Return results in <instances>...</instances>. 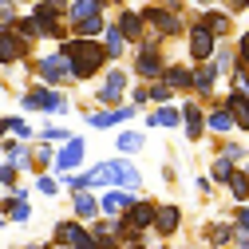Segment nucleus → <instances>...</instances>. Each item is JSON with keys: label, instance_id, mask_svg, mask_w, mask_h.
I'll return each instance as SVG.
<instances>
[{"label": "nucleus", "instance_id": "0eeeda50", "mask_svg": "<svg viewBox=\"0 0 249 249\" xmlns=\"http://www.w3.org/2000/svg\"><path fill=\"white\" fill-rule=\"evenodd\" d=\"M123 87H127V71H111L107 83H103V91H99V99H103V103H115V99L123 95Z\"/></svg>", "mask_w": 249, "mask_h": 249}, {"label": "nucleus", "instance_id": "412c9836", "mask_svg": "<svg viewBox=\"0 0 249 249\" xmlns=\"http://www.w3.org/2000/svg\"><path fill=\"white\" fill-rule=\"evenodd\" d=\"M75 210H79V217H95L99 206H95V198H91V194H79V198H75Z\"/></svg>", "mask_w": 249, "mask_h": 249}, {"label": "nucleus", "instance_id": "4468645a", "mask_svg": "<svg viewBox=\"0 0 249 249\" xmlns=\"http://www.w3.org/2000/svg\"><path fill=\"white\" fill-rule=\"evenodd\" d=\"M135 107H119V111H103V115H91V127H111V123H119V119H127Z\"/></svg>", "mask_w": 249, "mask_h": 249}, {"label": "nucleus", "instance_id": "ddd939ff", "mask_svg": "<svg viewBox=\"0 0 249 249\" xmlns=\"http://www.w3.org/2000/svg\"><path fill=\"white\" fill-rule=\"evenodd\" d=\"M146 20H150V24H159L162 32H178V16H166L162 8H146Z\"/></svg>", "mask_w": 249, "mask_h": 249}, {"label": "nucleus", "instance_id": "7ed1b4c3", "mask_svg": "<svg viewBox=\"0 0 249 249\" xmlns=\"http://www.w3.org/2000/svg\"><path fill=\"white\" fill-rule=\"evenodd\" d=\"M40 75L48 83H59V79H75V68L68 64L64 55H48V59H40Z\"/></svg>", "mask_w": 249, "mask_h": 249}, {"label": "nucleus", "instance_id": "aec40b11", "mask_svg": "<svg viewBox=\"0 0 249 249\" xmlns=\"http://www.w3.org/2000/svg\"><path fill=\"white\" fill-rule=\"evenodd\" d=\"M139 146H142V135H135V131L119 135V150H123V154H131V150H139Z\"/></svg>", "mask_w": 249, "mask_h": 249}, {"label": "nucleus", "instance_id": "9d476101", "mask_svg": "<svg viewBox=\"0 0 249 249\" xmlns=\"http://www.w3.org/2000/svg\"><path fill=\"white\" fill-rule=\"evenodd\" d=\"M99 202H103V213H119V210H131V206H135V202H131L127 194H119V190H111V194H103Z\"/></svg>", "mask_w": 249, "mask_h": 249}, {"label": "nucleus", "instance_id": "20e7f679", "mask_svg": "<svg viewBox=\"0 0 249 249\" xmlns=\"http://www.w3.org/2000/svg\"><path fill=\"white\" fill-rule=\"evenodd\" d=\"M24 107H32V111H64V99H59L55 91H32V95L24 99Z\"/></svg>", "mask_w": 249, "mask_h": 249}, {"label": "nucleus", "instance_id": "f03ea898", "mask_svg": "<svg viewBox=\"0 0 249 249\" xmlns=\"http://www.w3.org/2000/svg\"><path fill=\"white\" fill-rule=\"evenodd\" d=\"M91 182H115V186H139V170H131L127 162H103Z\"/></svg>", "mask_w": 249, "mask_h": 249}, {"label": "nucleus", "instance_id": "423d86ee", "mask_svg": "<svg viewBox=\"0 0 249 249\" xmlns=\"http://www.w3.org/2000/svg\"><path fill=\"white\" fill-rule=\"evenodd\" d=\"M210 52H213V36H210V32H206V28L198 24V28H194V32H190V55H194V59H206Z\"/></svg>", "mask_w": 249, "mask_h": 249}, {"label": "nucleus", "instance_id": "393cba45", "mask_svg": "<svg viewBox=\"0 0 249 249\" xmlns=\"http://www.w3.org/2000/svg\"><path fill=\"white\" fill-rule=\"evenodd\" d=\"M210 127H213V131H230V127H233V119H230V111H217V115L210 119Z\"/></svg>", "mask_w": 249, "mask_h": 249}, {"label": "nucleus", "instance_id": "5701e85b", "mask_svg": "<svg viewBox=\"0 0 249 249\" xmlns=\"http://www.w3.org/2000/svg\"><path fill=\"white\" fill-rule=\"evenodd\" d=\"M150 123H159V127H174V123H178V111H174V107H162V111H154Z\"/></svg>", "mask_w": 249, "mask_h": 249}, {"label": "nucleus", "instance_id": "2eb2a0df", "mask_svg": "<svg viewBox=\"0 0 249 249\" xmlns=\"http://www.w3.org/2000/svg\"><path fill=\"white\" fill-rule=\"evenodd\" d=\"M95 12H103V4H95V0H83V4H71V20H91Z\"/></svg>", "mask_w": 249, "mask_h": 249}, {"label": "nucleus", "instance_id": "72a5a7b5", "mask_svg": "<svg viewBox=\"0 0 249 249\" xmlns=\"http://www.w3.org/2000/svg\"><path fill=\"white\" fill-rule=\"evenodd\" d=\"M217 68L230 71V68H233V55H230V52H222V55H217Z\"/></svg>", "mask_w": 249, "mask_h": 249}, {"label": "nucleus", "instance_id": "cd10ccee", "mask_svg": "<svg viewBox=\"0 0 249 249\" xmlns=\"http://www.w3.org/2000/svg\"><path fill=\"white\" fill-rule=\"evenodd\" d=\"M139 71H146V75H154V71H159V59H154L150 52H142V55H139Z\"/></svg>", "mask_w": 249, "mask_h": 249}, {"label": "nucleus", "instance_id": "f8f14e48", "mask_svg": "<svg viewBox=\"0 0 249 249\" xmlns=\"http://www.w3.org/2000/svg\"><path fill=\"white\" fill-rule=\"evenodd\" d=\"M154 226H159L162 233H170V230L178 226V210H174V206H162V210H154Z\"/></svg>", "mask_w": 249, "mask_h": 249}, {"label": "nucleus", "instance_id": "f257e3e1", "mask_svg": "<svg viewBox=\"0 0 249 249\" xmlns=\"http://www.w3.org/2000/svg\"><path fill=\"white\" fill-rule=\"evenodd\" d=\"M59 55H64L68 64L75 68V79H79V75H91V71L103 64V48H99V44H91V40H68Z\"/></svg>", "mask_w": 249, "mask_h": 249}, {"label": "nucleus", "instance_id": "b1692460", "mask_svg": "<svg viewBox=\"0 0 249 249\" xmlns=\"http://www.w3.org/2000/svg\"><path fill=\"white\" fill-rule=\"evenodd\" d=\"M202 28H206V32H210V36H213V32H226V28H230V20H226V16H222V12H213V16H210V20H206V24H202Z\"/></svg>", "mask_w": 249, "mask_h": 249}, {"label": "nucleus", "instance_id": "1a4fd4ad", "mask_svg": "<svg viewBox=\"0 0 249 249\" xmlns=\"http://www.w3.org/2000/svg\"><path fill=\"white\" fill-rule=\"evenodd\" d=\"M16 55H24V40L12 36V32H0V64H4V59H16Z\"/></svg>", "mask_w": 249, "mask_h": 249}, {"label": "nucleus", "instance_id": "dca6fc26", "mask_svg": "<svg viewBox=\"0 0 249 249\" xmlns=\"http://www.w3.org/2000/svg\"><path fill=\"white\" fill-rule=\"evenodd\" d=\"M213 75H217L213 68H198V71L190 75V83H194L198 91H210V87H213Z\"/></svg>", "mask_w": 249, "mask_h": 249}, {"label": "nucleus", "instance_id": "7c9ffc66", "mask_svg": "<svg viewBox=\"0 0 249 249\" xmlns=\"http://www.w3.org/2000/svg\"><path fill=\"white\" fill-rule=\"evenodd\" d=\"M79 28H83V32H99L103 20H99V16H91V20H79Z\"/></svg>", "mask_w": 249, "mask_h": 249}, {"label": "nucleus", "instance_id": "bb28decb", "mask_svg": "<svg viewBox=\"0 0 249 249\" xmlns=\"http://www.w3.org/2000/svg\"><path fill=\"white\" fill-rule=\"evenodd\" d=\"M119 32H127V36H139V16L135 12H123V28Z\"/></svg>", "mask_w": 249, "mask_h": 249}, {"label": "nucleus", "instance_id": "9b49d317", "mask_svg": "<svg viewBox=\"0 0 249 249\" xmlns=\"http://www.w3.org/2000/svg\"><path fill=\"white\" fill-rule=\"evenodd\" d=\"M230 107H233V123H241V127H249V99H245V91H237V95L230 99Z\"/></svg>", "mask_w": 249, "mask_h": 249}, {"label": "nucleus", "instance_id": "473e14b6", "mask_svg": "<svg viewBox=\"0 0 249 249\" xmlns=\"http://www.w3.org/2000/svg\"><path fill=\"white\" fill-rule=\"evenodd\" d=\"M12 217H16V222H24V217H28V206H24V198H16V206H12Z\"/></svg>", "mask_w": 249, "mask_h": 249}, {"label": "nucleus", "instance_id": "a878e982", "mask_svg": "<svg viewBox=\"0 0 249 249\" xmlns=\"http://www.w3.org/2000/svg\"><path fill=\"white\" fill-rule=\"evenodd\" d=\"M166 75H170V83H166V87H186V83H190V71H182V68H170Z\"/></svg>", "mask_w": 249, "mask_h": 249}, {"label": "nucleus", "instance_id": "c756f323", "mask_svg": "<svg viewBox=\"0 0 249 249\" xmlns=\"http://www.w3.org/2000/svg\"><path fill=\"white\" fill-rule=\"evenodd\" d=\"M237 230H241V241H249V210H237Z\"/></svg>", "mask_w": 249, "mask_h": 249}, {"label": "nucleus", "instance_id": "a211bd4d", "mask_svg": "<svg viewBox=\"0 0 249 249\" xmlns=\"http://www.w3.org/2000/svg\"><path fill=\"white\" fill-rule=\"evenodd\" d=\"M59 241L64 245H79V241H87V233L79 226H59Z\"/></svg>", "mask_w": 249, "mask_h": 249}, {"label": "nucleus", "instance_id": "f3484780", "mask_svg": "<svg viewBox=\"0 0 249 249\" xmlns=\"http://www.w3.org/2000/svg\"><path fill=\"white\" fill-rule=\"evenodd\" d=\"M230 190H233V194H237L241 202L249 198V178H245L241 170H233V174H230Z\"/></svg>", "mask_w": 249, "mask_h": 249}, {"label": "nucleus", "instance_id": "39448f33", "mask_svg": "<svg viewBox=\"0 0 249 249\" xmlns=\"http://www.w3.org/2000/svg\"><path fill=\"white\" fill-rule=\"evenodd\" d=\"M79 162H83V142H79V139H68V146L59 150L55 166H59V170H75Z\"/></svg>", "mask_w": 249, "mask_h": 249}, {"label": "nucleus", "instance_id": "f704fd0d", "mask_svg": "<svg viewBox=\"0 0 249 249\" xmlns=\"http://www.w3.org/2000/svg\"><path fill=\"white\" fill-rule=\"evenodd\" d=\"M241 55H245V64H249V32H245V40H241Z\"/></svg>", "mask_w": 249, "mask_h": 249}, {"label": "nucleus", "instance_id": "2f4dec72", "mask_svg": "<svg viewBox=\"0 0 249 249\" xmlns=\"http://www.w3.org/2000/svg\"><path fill=\"white\" fill-rule=\"evenodd\" d=\"M4 127H8V131H16L20 139H28V127H24V123H20V119H8V123H4Z\"/></svg>", "mask_w": 249, "mask_h": 249}, {"label": "nucleus", "instance_id": "c85d7f7f", "mask_svg": "<svg viewBox=\"0 0 249 249\" xmlns=\"http://www.w3.org/2000/svg\"><path fill=\"white\" fill-rule=\"evenodd\" d=\"M230 174H233V170H230V159H222V162L213 166V178H217V182H230Z\"/></svg>", "mask_w": 249, "mask_h": 249}, {"label": "nucleus", "instance_id": "6e6552de", "mask_svg": "<svg viewBox=\"0 0 249 249\" xmlns=\"http://www.w3.org/2000/svg\"><path fill=\"white\" fill-rule=\"evenodd\" d=\"M150 222H154V210H150L146 202H135L131 213H127V230L135 233V230H142V226H150Z\"/></svg>", "mask_w": 249, "mask_h": 249}, {"label": "nucleus", "instance_id": "4be33fe9", "mask_svg": "<svg viewBox=\"0 0 249 249\" xmlns=\"http://www.w3.org/2000/svg\"><path fill=\"white\" fill-rule=\"evenodd\" d=\"M107 55H123V32L119 28H107Z\"/></svg>", "mask_w": 249, "mask_h": 249}, {"label": "nucleus", "instance_id": "6ab92c4d", "mask_svg": "<svg viewBox=\"0 0 249 249\" xmlns=\"http://www.w3.org/2000/svg\"><path fill=\"white\" fill-rule=\"evenodd\" d=\"M182 115H186V131H190V139H198V131H202V115H198V107H186Z\"/></svg>", "mask_w": 249, "mask_h": 249}]
</instances>
